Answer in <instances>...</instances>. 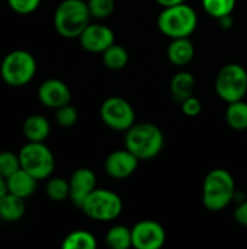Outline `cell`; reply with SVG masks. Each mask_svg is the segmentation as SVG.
<instances>
[{
  "instance_id": "1f68e13d",
  "label": "cell",
  "mask_w": 247,
  "mask_h": 249,
  "mask_svg": "<svg viewBox=\"0 0 247 249\" xmlns=\"http://www.w3.org/2000/svg\"><path fill=\"white\" fill-rule=\"evenodd\" d=\"M218 22H220V26L223 29H230L233 26V23H234V19H233V15H227V16L220 18Z\"/></svg>"
},
{
  "instance_id": "603a6c76",
  "label": "cell",
  "mask_w": 247,
  "mask_h": 249,
  "mask_svg": "<svg viewBox=\"0 0 247 249\" xmlns=\"http://www.w3.org/2000/svg\"><path fill=\"white\" fill-rule=\"evenodd\" d=\"M61 247L64 249H95L98 247V242L90 232L74 231L64 238Z\"/></svg>"
},
{
  "instance_id": "d6986e66",
  "label": "cell",
  "mask_w": 247,
  "mask_h": 249,
  "mask_svg": "<svg viewBox=\"0 0 247 249\" xmlns=\"http://www.w3.org/2000/svg\"><path fill=\"white\" fill-rule=\"evenodd\" d=\"M195 88V77L189 71H179L170 80V93L172 98L178 102L185 101L192 96Z\"/></svg>"
},
{
  "instance_id": "e0dca14e",
  "label": "cell",
  "mask_w": 247,
  "mask_h": 249,
  "mask_svg": "<svg viewBox=\"0 0 247 249\" xmlns=\"http://www.w3.org/2000/svg\"><path fill=\"white\" fill-rule=\"evenodd\" d=\"M51 125L44 115H29L23 123V136L28 142H45L49 136Z\"/></svg>"
},
{
  "instance_id": "277c9868",
  "label": "cell",
  "mask_w": 247,
  "mask_h": 249,
  "mask_svg": "<svg viewBox=\"0 0 247 249\" xmlns=\"http://www.w3.org/2000/svg\"><path fill=\"white\" fill-rule=\"evenodd\" d=\"M198 25V15L189 4L179 3L163 7L157 18L159 31L167 38H186L194 34Z\"/></svg>"
},
{
  "instance_id": "9a60e30c",
  "label": "cell",
  "mask_w": 247,
  "mask_h": 249,
  "mask_svg": "<svg viewBox=\"0 0 247 249\" xmlns=\"http://www.w3.org/2000/svg\"><path fill=\"white\" fill-rule=\"evenodd\" d=\"M36 182L38 179L35 177H32L29 172L20 168L6 179V187H7V193H12L22 198H28L35 193Z\"/></svg>"
},
{
  "instance_id": "6da1fadb",
  "label": "cell",
  "mask_w": 247,
  "mask_h": 249,
  "mask_svg": "<svg viewBox=\"0 0 247 249\" xmlns=\"http://www.w3.org/2000/svg\"><path fill=\"white\" fill-rule=\"evenodd\" d=\"M236 182L233 175L221 168L207 174L202 184V203L210 212H221L236 200Z\"/></svg>"
},
{
  "instance_id": "4fadbf2b",
  "label": "cell",
  "mask_w": 247,
  "mask_h": 249,
  "mask_svg": "<svg viewBox=\"0 0 247 249\" xmlns=\"http://www.w3.org/2000/svg\"><path fill=\"white\" fill-rule=\"evenodd\" d=\"M38 99L47 108L57 109L63 105L70 104L71 92L68 86L60 79H47L38 88Z\"/></svg>"
},
{
  "instance_id": "7a4b0ae2",
  "label": "cell",
  "mask_w": 247,
  "mask_h": 249,
  "mask_svg": "<svg viewBox=\"0 0 247 249\" xmlns=\"http://www.w3.org/2000/svg\"><path fill=\"white\" fill-rule=\"evenodd\" d=\"M125 147L140 160L154 159L165 147L163 131L150 123L134 124L125 131Z\"/></svg>"
},
{
  "instance_id": "d6a6232c",
  "label": "cell",
  "mask_w": 247,
  "mask_h": 249,
  "mask_svg": "<svg viewBox=\"0 0 247 249\" xmlns=\"http://www.w3.org/2000/svg\"><path fill=\"white\" fill-rule=\"evenodd\" d=\"M157 4H160L162 7H169V6H175L179 3H183L185 0H154Z\"/></svg>"
},
{
  "instance_id": "4316f807",
  "label": "cell",
  "mask_w": 247,
  "mask_h": 249,
  "mask_svg": "<svg viewBox=\"0 0 247 249\" xmlns=\"http://www.w3.org/2000/svg\"><path fill=\"white\" fill-rule=\"evenodd\" d=\"M19 169H20L19 155L9 150L0 152V175L4 179H7L12 174H15Z\"/></svg>"
},
{
  "instance_id": "ffe728a7",
  "label": "cell",
  "mask_w": 247,
  "mask_h": 249,
  "mask_svg": "<svg viewBox=\"0 0 247 249\" xmlns=\"http://www.w3.org/2000/svg\"><path fill=\"white\" fill-rule=\"evenodd\" d=\"M226 121L236 131L247 130V102L243 99L230 102L226 111Z\"/></svg>"
},
{
  "instance_id": "f1b7e54d",
  "label": "cell",
  "mask_w": 247,
  "mask_h": 249,
  "mask_svg": "<svg viewBox=\"0 0 247 249\" xmlns=\"http://www.w3.org/2000/svg\"><path fill=\"white\" fill-rule=\"evenodd\" d=\"M7 4L19 15H31L39 7L41 0H7Z\"/></svg>"
},
{
  "instance_id": "ac0fdd59",
  "label": "cell",
  "mask_w": 247,
  "mask_h": 249,
  "mask_svg": "<svg viewBox=\"0 0 247 249\" xmlns=\"http://www.w3.org/2000/svg\"><path fill=\"white\" fill-rule=\"evenodd\" d=\"M25 198L6 193L0 200V219L3 222H17L25 214Z\"/></svg>"
},
{
  "instance_id": "52a82bcc",
  "label": "cell",
  "mask_w": 247,
  "mask_h": 249,
  "mask_svg": "<svg viewBox=\"0 0 247 249\" xmlns=\"http://www.w3.org/2000/svg\"><path fill=\"white\" fill-rule=\"evenodd\" d=\"M80 209L92 220L112 222L122 212V200L111 190L95 188Z\"/></svg>"
},
{
  "instance_id": "8992f818",
  "label": "cell",
  "mask_w": 247,
  "mask_h": 249,
  "mask_svg": "<svg viewBox=\"0 0 247 249\" xmlns=\"http://www.w3.org/2000/svg\"><path fill=\"white\" fill-rule=\"evenodd\" d=\"M19 160L20 168L38 181L48 179L55 168L54 155L44 142H28L19 152Z\"/></svg>"
},
{
  "instance_id": "7402d4cb",
  "label": "cell",
  "mask_w": 247,
  "mask_h": 249,
  "mask_svg": "<svg viewBox=\"0 0 247 249\" xmlns=\"http://www.w3.org/2000/svg\"><path fill=\"white\" fill-rule=\"evenodd\" d=\"M105 242L112 249H128L130 247H132L131 229L122 225L112 226L105 235Z\"/></svg>"
},
{
  "instance_id": "5bb4252c",
  "label": "cell",
  "mask_w": 247,
  "mask_h": 249,
  "mask_svg": "<svg viewBox=\"0 0 247 249\" xmlns=\"http://www.w3.org/2000/svg\"><path fill=\"white\" fill-rule=\"evenodd\" d=\"M70 200L74 206L82 207L84 200L90 196V193L96 188V175L89 168L76 169L70 179Z\"/></svg>"
},
{
  "instance_id": "f546056e",
  "label": "cell",
  "mask_w": 247,
  "mask_h": 249,
  "mask_svg": "<svg viewBox=\"0 0 247 249\" xmlns=\"http://www.w3.org/2000/svg\"><path fill=\"white\" fill-rule=\"evenodd\" d=\"M181 107H182V112L186 115V117H197L201 114L202 111V104L198 98H195L194 95L186 98L185 101L181 102Z\"/></svg>"
},
{
  "instance_id": "44dd1931",
  "label": "cell",
  "mask_w": 247,
  "mask_h": 249,
  "mask_svg": "<svg viewBox=\"0 0 247 249\" xmlns=\"http://www.w3.org/2000/svg\"><path fill=\"white\" fill-rule=\"evenodd\" d=\"M128 58H130V55H128L127 48L119 44H115V42L102 53L103 64L111 70L124 69L128 64Z\"/></svg>"
},
{
  "instance_id": "30bf717a",
  "label": "cell",
  "mask_w": 247,
  "mask_h": 249,
  "mask_svg": "<svg viewBox=\"0 0 247 249\" xmlns=\"http://www.w3.org/2000/svg\"><path fill=\"white\" fill-rule=\"evenodd\" d=\"M135 249H160L166 242L165 228L154 220H141L131 228Z\"/></svg>"
},
{
  "instance_id": "3957f363",
  "label": "cell",
  "mask_w": 247,
  "mask_h": 249,
  "mask_svg": "<svg viewBox=\"0 0 247 249\" xmlns=\"http://www.w3.org/2000/svg\"><path fill=\"white\" fill-rule=\"evenodd\" d=\"M92 15L84 0H63L54 12V28L64 38H79Z\"/></svg>"
},
{
  "instance_id": "d4e9b609",
  "label": "cell",
  "mask_w": 247,
  "mask_h": 249,
  "mask_svg": "<svg viewBox=\"0 0 247 249\" xmlns=\"http://www.w3.org/2000/svg\"><path fill=\"white\" fill-rule=\"evenodd\" d=\"M204 10L214 19H220L227 15H233L236 0H201Z\"/></svg>"
},
{
  "instance_id": "cb8c5ba5",
  "label": "cell",
  "mask_w": 247,
  "mask_h": 249,
  "mask_svg": "<svg viewBox=\"0 0 247 249\" xmlns=\"http://www.w3.org/2000/svg\"><path fill=\"white\" fill-rule=\"evenodd\" d=\"M47 196L54 201H63L70 197V182L61 177H54L48 179L45 185Z\"/></svg>"
},
{
  "instance_id": "484cf974",
  "label": "cell",
  "mask_w": 247,
  "mask_h": 249,
  "mask_svg": "<svg viewBox=\"0 0 247 249\" xmlns=\"http://www.w3.org/2000/svg\"><path fill=\"white\" fill-rule=\"evenodd\" d=\"M87 7L92 18L102 20L109 18L115 10V0H87Z\"/></svg>"
},
{
  "instance_id": "83f0119b",
  "label": "cell",
  "mask_w": 247,
  "mask_h": 249,
  "mask_svg": "<svg viewBox=\"0 0 247 249\" xmlns=\"http://www.w3.org/2000/svg\"><path fill=\"white\" fill-rule=\"evenodd\" d=\"M77 118H79V114H77V109L67 104V105H63L60 108L55 109V120L57 123L61 125V127H71L77 123Z\"/></svg>"
},
{
  "instance_id": "7c38bea8",
  "label": "cell",
  "mask_w": 247,
  "mask_h": 249,
  "mask_svg": "<svg viewBox=\"0 0 247 249\" xmlns=\"http://www.w3.org/2000/svg\"><path fill=\"white\" fill-rule=\"evenodd\" d=\"M138 162L140 159L125 147L121 150H115L106 156L105 171L114 179H125L135 172Z\"/></svg>"
},
{
  "instance_id": "9c48e42d",
  "label": "cell",
  "mask_w": 247,
  "mask_h": 249,
  "mask_svg": "<svg viewBox=\"0 0 247 249\" xmlns=\"http://www.w3.org/2000/svg\"><path fill=\"white\" fill-rule=\"evenodd\" d=\"M100 118L105 125L116 131H127L135 124L132 105L121 96H111L103 101L100 107Z\"/></svg>"
},
{
  "instance_id": "5b68a950",
  "label": "cell",
  "mask_w": 247,
  "mask_h": 249,
  "mask_svg": "<svg viewBox=\"0 0 247 249\" xmlns=\"http://www.w3.org/2000/svg\"><path fill=\"white\" fill-rule=\"evenodd\" d=\"M36 73V60L26 50H13L4 55L0 64L3 82L12 88L28 85Z\"/></svg>"
},
{
  "instance_id": "836d02e7",
  "label": "cell",
  "mask_w": 247,
  "mask_h": 249,
  "mask_svg": "<svg viewBox=\"0 0 247 249\" xmlns=\"http://www.w3.org/2000/svg\"><path fill=\"white\" fill-rule=\"evenodd\" d=\"M7 193V187H6V179L0 175V200L1 197Z\"/></svg>"
},
{
  "instance_id": "ba28073f",
  "label": "cell",
  "mask_w": 247,
  "mask_h": 249,
  "mask_svg": "<svg viewBox=\"0 0 247 249\" xmlns=\"http://www.w3.org/2000/svg\"><path fill=\"white\" fill-rule=\"evenodd\" d=\"M215 92L227 104L240 101L247 93V70L237 63L226 64L215 77Z\"/></svg>"
},
{
  "instance_id": "8fae6325",
  "label": "cell",
  "mask_w": 247,
  "mask_h": 249,
  "mask_svg": "<svg viewBox=\"0 0 247 249\" xmlns=\"http://www.w3.org/2000/svg\"><path fill=\"white\" fill-rule=\"evenodd\" d=\"M83 50L92 54H102L115 42L114 31L102 23H89L79 36Z\"/></svg>"
},
{
  "instance_id": "4dcf8cb0",
  "label": "cell",
  "mask_w": 247,
  "mask_h": 249,
  "mask_svg": "<svg viewBox=\"0 0 247 249\" xmlns=\"http://www.w3.org/2000/svg\"><path fill=\"white\" fill-rule=\"evenodd\" d=\"M233 217H234V220L239 223V225H242V226H245L247 228V200H242L239 204H237V207H236V210H234V214H233Z\"/></svg>"
},
{
  "instance_id": "2e32d148",
  "label": "cell",
  "mask_w": 247,
  "mask_h": 249,
  "mask_svg": "<svg viewBox=\"0 0 247 249\" xmlns=\"http://www.w3.org/2000/svg\"><path fill=\"white\" fill-rule=\"evenodd\" d=\"M195 55V47L189 36L186 38H175L170 41L167 47V58L173 66L183 67L192 61Z\"/></svg>"
}]
</instances>
